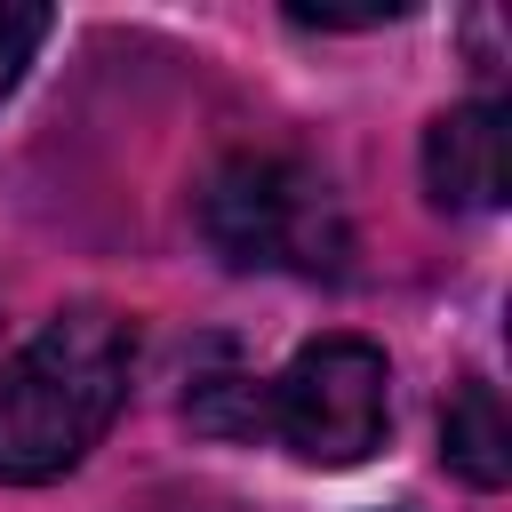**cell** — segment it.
Masks as SVG:
<instances>
[{"mask_svg":"<svg viewBox=\"0 0 512 512\" xmlns=\"http://www.w3.org/2000/svg\"><path fill=\"white\" fill-rule=\"evenodd\" d=\"M128 368L136 336L112 304H64L56 320H40V336L0 368V480H64L120 416Z\"/></svg>","mask_w":512,"mask_h":512,"instance_id":"6da1fadb","label":"cell"},{"mask_svg":"<svg viewBox=\"0 0 512 512\" xmlns=\"http://www.w3.org/2000/svg\"><path fill=\"white\" fill-rule=\"evenodd\" d=\"M48 40V8H24V0H0V96L24 80L32 48Z\"/></svg>","mask_w":512,"mask_h":512,"instance_id":"8992f818","label":"cell"},{"mask_svg":"<svg viewBox=\"0 0 512 512\" xmlns=\"http://www.w3.org/2000/svg\"><path fill=\"white\" fill-rule=\"evenodd\" d=\"M200 232L232 272H304L336 280L352 256V224L336 184L296 152H232L200 184Z\"/></svg>","mask_w":512,"mask_h":512,"instance_id":"7a4b0ae2","label":"cell"},{"mask_svg":"<svg viewBox=\"0 0 512 512\" xmlns=\"http://www.w3.org/2000/svg\"><path fill=\"white\" fill-rule=\"evenodd\" d=\"M424 184H432L440 208H464V216L504 208L512 160H504V104H496V96L448 104V112L424 128Z\"/></svg>","mask_w":512,"mask_h":512,"instance_id":"277c9868","label":"cell"},{"mask_svg":"<svg viewBox=\"0 0 512 512\" xmlns=\"http://www.w3.org/2000/svg\"><path fill=\"white\" fill-rule=\"evenodd\" d=\"M440 456L456 480L472 488H504L512 480V424H504V400L488 376H464L440 408Z\"/></svg>","mask_w":512,"mask_h":512,"instance_id":"5b68a950","label":"cell"},{"mask_svg":"<svg viewBox=\"0 0 512 512\" xmlns=\"http://www.w3.org/2000/svg\"><path fill=\"white\" fill-rule=\"evenodd\" d=\"M384 424H392V368L360 336H320L264 384V432L320 472L376 456Z\"/></svg>","mask_w":512,"mask_h":512,"instance_id":"3957f363","label":"cell"}]
</instances>
